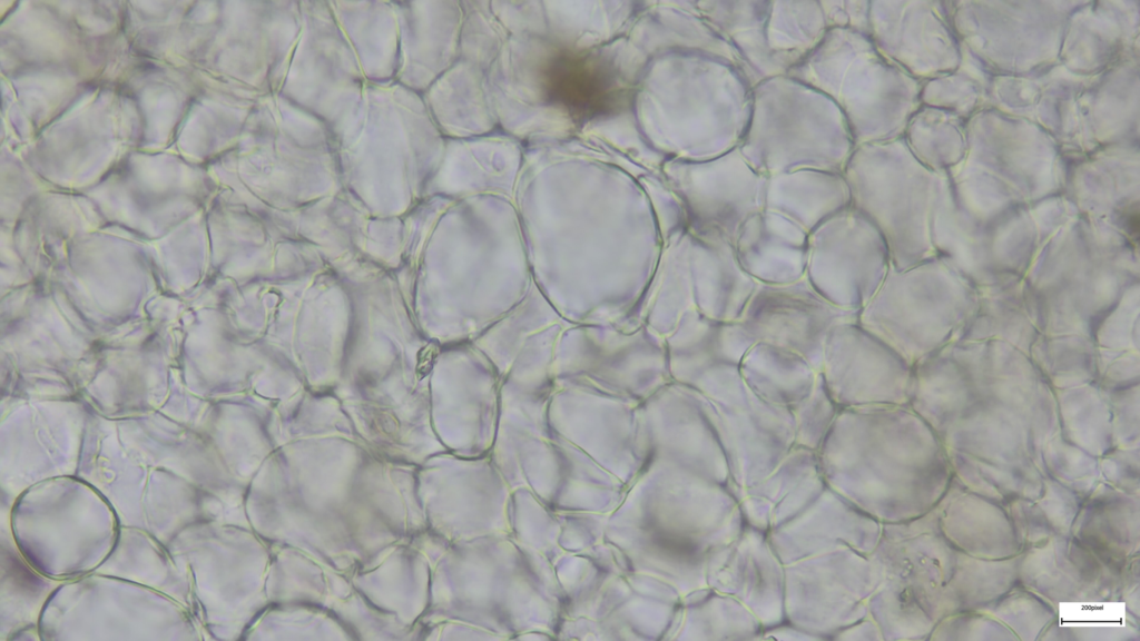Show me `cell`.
Here are the masks:
<instances>
[{"label":"cell","mask_w":1140,"mask_h":641,"mask_svg":"<svg viewBox=\"0 0 1140 641\" xmlns=\"http://www.w3.org/2000/svg\"><path fill=\"white\" fill-rule=\"evenodd\" d=\"M738 148L766 177L799 169L843 174L855 142L833 100L780 75L751 88L750 117Z\"/></svg>","instance_id":"cell-1"},{"label":"cell","mask_w":1140,"mask_h":641,"mask_svg":"<svg viewBox=\"0 0 1140 641\" xmlns=\"http://www.w3.org/2000/svg\"><path fill=\"white\" fill-rule=\"evenodd\" d=\"M786 75L834 101L855 147L886 141L900 126L905 105L902 79L866 33L828 29Z\"/></svg>","instance_id":"cell-2"},{"label":"cell","mask_w":1140,"mask_h":641,"mask_svg":"<svg viewBox=\"0 0 1140 641\" xmlns=\"http://www.w3.org/2000/svg\"><path fill=\"white\" fill-rule=\"evenodd\" d=\"M671 146L681 160H707L739 146L751 110V85L734 63L677 51L671 60Z\"/></svg>","instance_id":"cell-3"},{"label":"cell","mask_w":1140,"mask_h":641,"mask_svg":"<svg viewBox=\"0 0 1140 641\" xmlns=\"http://www.w3.org/2000/svg\"><path fill=\"white\" fill-rule=\"evenodd\" d=\"M691 387L706 397L709 417L727 461L726 486L730 491L760 481L794 447L790 408L758 397L743 381L737 365L717 366Z\"/></svg>","instance_id":"cell-4"},{"label":"cell","mask_w":1140,"mask_h":641,"mask_svg":"<svg viewBox=\"0 0 1140 641\" xmlns=\"http://www.w3.org/2000/svg\"><path fill=\"white\" fill-rule=\"evenodd\" d=\"M877 583L868 554L843 548L785 564V620L831 640L868 615Z\"/></svg>","instance_id":"cell-5"},{"label":"cell","mask_w":1140,"mask_h":641,"mask_svg":"<svg viewBox=\"0 0 1140 641\" xmlns=\"http://www.w3.org/2000/svg\"><path fill=\"white\" fill-rule=\"evenodd\" d=\"M890 260L878 229L848 206L808 233L805 278L835 306L859 310L881 287Z\"/></svg>","instance_id":"cell-6"},{"label":"cell","mask_w":1140,"mask_h":641,"mask_svg":"<svg viewBox=\"0 0 1140 641\" xmlns=\"http://www.w3.org/2000/svg\"><path fill=\"white\" fill-rule=\"evenodd\" d=\"M670 169L692 233L719 234L734 243L744 221L765 207L767 177L738 147L707 160L680 159Z\"/></svg>","instance_id":"cell-7"},{"label":"cell","mask_w":1140,"mask_h":641,"mask_svg":"<svg viewBox=\"0 0 1140 641\" xmlns=\"http://www.w3.org/2000/svg\"><path fill=\"white\" fill-rule=\"evenodd\" d=\"M857 316L858 310L829 303L804 277L783 285L759 284L739 320L756 342L796 352L819 372L829 331Z\"/></svg>","instance_id":"cell-8"},{"label":"cell","mask_w":1140,"mask_h":641,"mask_svg":"<svg viewBox=\"0 0 1140 641\" xmlns=\"http://www.w3.org/2000/svg\"><path fill=\"white\" fill-rule=\"evenodd\" d=\"M900 356L857 320L846 322L827 334L819 372L842 408L894 405L903 387Z\"/></svg>","instance_id":"cell-9"},{"label":"cell","mask_w":1140,"mask_h":641,"mask_svg":"<svg viewBox=\"0 0 1140 641\" xmlns=\"http://www.w3.org/2000/svg\"><path fill=\"white\" fill-rule=\"evenodd\" d=\"M706 583L740 601L769 628L785 621V565L766 532L745 524L706 560Z\"/></svg>","instance_id":"cell-10"},{"label":"cell","mask_w":1140,"mask_h":641,"mask_svg":"<svg viewBox=\"0 0 1140 641\" xmlns=\"http://www.w3.org/2000/svg\"><path fill=\"white\" fill-rule=\"evenodd\" d=\"M882 525L826 485L799 514L766 534L785 565L843 548L869 554L878 543Z\"/></svg>","instance_id":"cell-11"},{"label":"cell","mask_w":1140,"mask_h":641,"mask_svg":"<svg viewBox=\"0 0 1140 641\" xmlns=\"http://www.w3.org/2000/svg\"><path fill=\"white\" fill-rule=\"evenodd\" d=\"M825 486L818 452L794 445L760 481L729 491L745 524L768 532L799 514Z\"/></svg>","instance_id":"cell-12"},{"label":"cell","mask_w":1140,"mask_h":641,"mask_svg":"<svg viewBox=\"0 0 1140 641\" xmlns=\"http://www.w3.org/2000/svg\"><path fill=\"white\" fill-rule=\"evenodd\" d=\"M741 268L758 284L783 285L805 277L808 233L768 209L749 216L734 241Z\"/></svg>","instance_id":"cell-13"},{"label":"cell","mask_w":1140,"mask_h":641,"mask_svg":"<svg viewBox=\"0 0 1140 641\" xmlns=\"http://www.w3.org/2000/svg\"><path fill=\"white\" fill-rule=\"evenodd\" d=\"M689 267L695 308L739 320L759 284L741 268L734 243L719 234L689 230Z\"/></svg>","instance_id":"cell-14"},{"label":"cell","mask_w":1140,"mask_h":641,"mask_svg":"<svg viewBox=\"0 0 1140 641\" xmlns=\"http://www.w3.org/2000/svg\"><path fill=\"white\" fill-rule=\"evenodd\" d=\"M705 20L736 51L744 73L754 87L761 80L786 75L797 59L770 50L766 37L769 1H699Z\"/></svg>","instance_id":"cell-15"},{"label":"cell","mask_w":1140,"mask_h":641,"mask_svg":"<svg viewBox=\"0 0 1140 641\" xmlns=\"http://www.w3.org/2000/svg\"><path fill=\"white\" fill-rule=\"evenodd\" d=\"M755 342L741 320L718 319L694 308L679 319L671 341L676 376L692 386L717 366H738Z\"/></svg>","instance_id":"cell-16"},{"label":"cell","mask_w":1140,"mask_h":641,"mask_svg":"<svg viewBox=\"0 0 1140 641\" xmlns=\"http://www.w3.org/2000/svg\"><path fill=\"white\" fill-rule=\"evenodd\" d=\"M851 206L841 172L799 169L767 177L765 207L795 221L807 233Z\"/></svg>","instance_id":"cell-17"},{"label":"cell","mask_w":1140,"mask_h":641,"mask_svg":"<svg viewBox=\"0 0 1140 641\" xmlns=\"http://www.w3.org/2000/svg\"><path fill=\"white\" fill-rule=\"evenodd\" d=\"M738 369L758 397L787 408L810 393L818 374L800 354L766 342H755Z\"/></svg>","instance_id":"cell-18"},{"label":"cell","mask_w":1140,"mask_h":641,"mask_svg":"<svg viewBox=\"0 0 1140 641\" xmlns=\"http://www.w3.org/2000/svg\"><path fill=\"white\" fill-rule=\"evenodd\" d=\"M688 629L691 639L758 640L764 628L740 601L704 586L687 595Z\"/></svg>","instance_id":"cell-19"},{"label":"cell","mask_w":1140,"mask_h":641,"mask_svg":"<svg viewBox=\"0 0 1140 641\" xmlns=\"http://www.w3.org/2000/svg\"><path fill=\"white\" fill-rule=\"evenodd\" d=\"M827 30L819 1H769L766 37L772 51L799 61Z\"/></svg>","instance_id":"cell-20"},{"label":"cell","mask_w":1140,"mask_h":641,"mask_svg":"<svg viewBox=\"0 0 1140 641\" xmlns=\"http://www.w3.org/2000/svg\"><path fill=\"white\" fill-rule=\"evenodd\" d=\"M841 408L818 372L810 393L790 408L795 445L818 452Z\"/></svg>","instance_id":"cell-21"},{"label":"cell","mask_w":1140,"mask_h":641,"mask_svg":"<svg viewBox=\"0 0 1140 641\" xmlns=\"http://www.w3.org/2000/svg\"><path fill=\"white\" fill-rule=\"evenodd\" d=\"M827 28L851 29L868 34L871 1H819Z\"/></svg>","instance_id":"cell-22"},{"label":"cell","mask_w":1140,"mask_h":641,"mask_svg":"<svg viewBox=\"0 0 1140 641\" xmlns=\"http://www.w3.org/2000/svg\"><path fill=\"white\" fill-rule=\"evenodd\" d=\"M1061 611L1062 621L1068 624L1112 625L1123 621V608L1113 603L1068 604Z\"/></svg>","instance_id":"cell-23"},{"label":"cell","mask_w":1140,"mask_h":641,"mask_svg":"<svg viewBox=\"0 0 1140 641\" xmlns=\"http://www.w3.org/2000/svg\"><path fill=\"white\" fill-rule=\"evenodd\" d=\"M883 639L876 623L867 615L836 632L831 640H881Z\"/></svg>","instance_id":"cell-24"},{"label":"cell","mask_w":1140,"mask_h":641,"mask_svg":"<svg viewBox=\"0 0 1140 641\" xmlns=\"http://www.w3.org/2000/svg\"><path fill=\"white\" fill-rule=\"evenodd\" d=\"M769 639H773V640H786V641L787 640H794V641H798V640H803V641L820 640L818 637H816V635H814V634H812V633H809V632H807V631H805V630L794 625L793 623H790V622H788L786 620L784 622L779 623V624H776V625H773V627H769V628H765L763 630V632H761V634H760L758 640H769Z\"/></svg>","instance_id":"cell-25"}]
</instances>
